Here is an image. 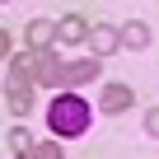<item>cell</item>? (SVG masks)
<instances>
[{"label": "cell", "instance_id": "6da1fadb", "mask_svg": "<svg viewBox=\"0 0 159 159\" xmlns=\"http://www.w3.org/2000/svg\"><path fill=\"white\" fill-rule=\"evenodd\" d=\"M89 122H94V108L80 98V94H56V98L47 103V126H52V136H61V140L84 136Z\"/></svg>", "mask_w": 159, "mask_h": 159}, {"label": "cell", "instance_id": "7a4b0ae2", "mask_svg": "<svg viewBox=\"0 0 159 159\" xmlns=\"http://www.w3.org/2000/svg\"><path fill=\"white\" fill-rule=\"evenodd\" d=\"M33 56H38V52H33ZM33 80H38V84H47V89H61V84H66V61H56L52 52H42Z\"/></svg>", "mask_w": 159, "mask_h": 159}, {"label": "cell", "instance_id": "3957f363", "mask_svg": "<svg viewBox=\"0 0 159 159\" xmlns=\"http://www.w3.org/2000/svg\"><path fill=\"white\" fill-rule=\"evenodd\" d=\"M5 103H10L14 112H28V108H33V80H24V75L10 70V80H5Z\"/></svg>", "mask_w": 159, "mask_h": 159}, {"label": "cell", "instance_id": "277c9868", "mask_svg": "<svg viewBox=\"0 0 159 159\" xmlns=\"http://www.w3.org/2000/svg\"><path fill=\"white\" fill-rule=\"evenodd\" d=\"M89 47H94V56H112V52L122 47V28H112V24H94V28H89Z\"/></svg>", "mask_w": 159, "mask_h": 159}, {"label": "cell", "instance_id": "5b68a950", "mask_svg": "<svg viewBox=\"0 0 159 159\" xmlns=\"http://www.w3.org/2000/svg\"><path fill=\"white\" fill-rule=\"evenodd\" d=\"M98 56H80V61H66V84L75 89V84H89V80H98Z\"/></svg>", "mask_w": 159, "mask_h": 159}, {"label": "cell", "instance_id": "8992f818", "mask_svg": "<svg viewBox=\"0 0 159 159\" xmlns=\"http://www.w3.org/2000/svg\"><path fill=\"white\" fill-rule=\"evenodd\" d=\"M52 42H56V24L52 19H33L28 24V47L42 56V52H52Z\"/></svg>", "mask_w": 159, "mask_h": 159}, {"label": "cell", "instance_id": "52a82bcc", "mask_svg": "<svg viewBox=\"0 0 159 159\" xmlns=\"http://www.w3.org/2000/svg\"><path fill=\"white\" fill-rule=\"evenodd\" d=\"M98 103H103V112H126V108H131V103H136V94H131V89H126V84H108V89H103V98H98Z\"/></svg>", "mask_w": 159, "mask_h": 159}, {"label": "cell", "instance_id": "ba28073f", "mask_svg": "<svg viewBox=\"0 0 159 159\" xmlns=\"http://www.w3.org/2000/svg\"><path fill=\"white\" fill-rule=\"evenodd\" d=\"M84 38H89V24L80 19V14H66L56 24V42H84Z\"/></svg>", "mask_w": 159, "mask_h": 159}, {"label": "cell", "instance_id": "9c48e42d", "mask_svg": "<svg viewBox=\"0 0 159 159\" xmlns=\"http://www.w3.org/2000/svg\"><path fill=\"white\" fill-rule=\"evenodd\" d=\"M122 47H131V52H140V47H150V24H126L122 28Z\"/></svg>", "mask_w": 159, "mask_h": 159}, {"label": "cell", "instance_id": "30bf717a", "mask_svg": "<svg viewBox=\"0 0 159 159\" xmlns=\"http://www.w3.org/2000/svg\"><path fill=\"white\" fill-rule=\"evenodd\" d=\"M10 150H14V159H28V154H33V136H28L24 126H14V131H10Z\"/></svg>", "mask_w": 159, "mask_h": 159}, {"label": "cell", "instance_id": "8fae6325", "mask_svg": "<svg viewBox=\"0 0 159 159\" xmlns=\"http://www.w3.org/2000/svg\"><path fill=\"white\" fill-rule=\"evenodd\" d=\"M28 159H61V145H56V140H42V145H33Z\"/></svg>", "mask_w": 159, "mask_h": 159}, {"label": "cell", "instance_id": "7c38bea8", "mask_svg": "<svg viewBox=\"0 0 159 159\" xmlns=\"http://www.w3.org/2000/svg\"><path fill=\"white\" fill-rule=\"evenodd\" d=\"M145 131H150V136H159V108H154V112H145Z\"/></svg>", "mask_w": 159, "mask_h": 159}, {"label": "cell", "instance_id": "4fadbf2b", "mask_svg": "<svg viewBox=\"0 0 159 159\" xmlns=\"http://www.w3.org/2000/svg\"><path fill=\"white\" fill-rule=\"evenodd\" d=\"M5 52H10V33L0 28V56H5Z\"/></svg>", "mask_w": 159, "mask_h": 159}]
</instances>
